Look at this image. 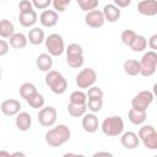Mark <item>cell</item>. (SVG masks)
<instances>
[{"label":"cell","mask_w":157,"mask_h":157,"mask_svg":"<svg viewBox=\"0 0 157 157\" xmlns=\"http://www.w3.org/2000/svg\"><path fill=\"white\" fill-rule=\"evenodd\" d=\"M10 45L15 49H22L27 45V36H25L23 33L18 32V33H13L10 38H9Z\"/></svg>","instance_id":"23"},{"label":"cell","mask_w":157,"mask_h":157,"mask_svg":"<svg viewBox=\"0 0 157 157\" xmlns=\"http://www.w3.org/2000/svg\"><path fill=\"white\" fill-rule=\"evenodd\" d=\"M124 72L129 76H136L140 74V63L136 59H128L123 64Z\"/></svg>","instance_id":"21"},{"label":"cell","mask_w":157,"mask_h":157,"mask_svg":"<svg viewBox=\"0 0 157 157\" xmlns=\"http://www.w3.org/2000/svg\"><path fill=\"white\" fill-rule=\"evenodd\" d=\"M98 4H99L98 0H77V5L81 7L82 11H86V12L96 10Z\"/></svg>","instance_id":"31"},{"label":"cell","mask_w":157,"mask_h":157,"mask_svg":"<svg viewBox=\"0 0 157 157\" xmlns=\"http://www.w3.org/2000/svg\"><path fill=\"white\" fill-rule=\"evenodd\" d=\"M10 50V47H9V43L4 39H0V56H4L9 53Z\"/></svg>","instance_id":"39"},{"label":"cell","mask_w":157,"mask_h":157,"mask_svg":"<svg viewBox=\"0 0 157 157\" xmlns=\"http://www.w3.org/2000/svg\"><path fill=\"white\" fill-rule=\"evenodd\" d=\"M44 80H45V85L55 94H63L67 88V81L59 71L55 70L48 71L45 74Z\"/></svg>","instance_id":"2"},{"label":"cell","mask_w":157,"mask_h":157,"mask_svg":"<svg viewBox=\"0 0 157 157\" xmlns=\"http://www.w3.org/2000/svg\"><path fill=\"white\" fill-rule=\"evenodd\" d=\"M135 37H136V33L132 29H124L121 32V34H120V39H121L123 44H125L128 47L132 43V40L135 39Z\"/></svg>","instance_id":"33"},{"label":"cell","mask_w":157,"mask_h":157,"mask_svg":"<svg viewBox=\"0 0 157 157\" xmlns=\"http://www.w3.org/2000/svg\"><path fill=\"white\" fill-rule=\"evenodd\" d=\"M97 81V72L91 67H85L76 75V86L78 88H90Z\"/></svg>","instance_id":"7"},{"label":"cell","mask_w":157,"mask_h":157,"mask_svg":"<svg viewBox=\"0 0 157 157\" xmlns=\"http://www.w3.org/2000/svg\"><path fill=\"white\" fill-rule=\"evenodd\" d=\"M39 21L44 27H49L50 28V27H54L58 23L59 15L54 10H44L39 16Z\"/></svg>","instance_id":"15"},{"label":"cell","mask_w":157,"mask_h":157,"mask_svg":"<svg viewBox=\"0 0 157 157\" xmlns=\"http://www.w3.org/2000/svg\"><path fill=\"white\" fill-rule=\"evenodd\" d=\"M120 144L126 150H135L139 147L140 140H139L137 134H135L134 131H125L120 136Z\"/></svg>","instance_id":"12"},{"label":"cell","mask_w":157,"mask_h":157,"mask_svg":"<svg viewBox=\"0 0 157 157\" xmlns=\"http://www.w3.org/2000/svg\"><path fill=\"white\" fill-rule=\"evenodd\" d=\"M128 117H129V120L131 124L134 125H141L145 123L146 118H147V112H144V110H136V109H130L129 113H128Z\"/></svg>","instance_id":"22"},{"label":"cell","mask_w":157,"mask_h":157,"mask_svg":"<svg viewBox=\"0 0 157 157\" xmlns=\"http://www.w3.org/2000/svg\"><path fill=\"white\" fill-rule=\"evenodd\" d=\"M18 10H20V13H21V12H27V11L33 10L32 1H29V0H22V1H20V2H18Z\"/></svg>","instance_id":"37"},{"label":"cell","mask_w":157,"mask_h":157,"mask_svg":"<svg viewBox=\"0 0 157 157\" xmlns=\"http://www.w3.org/2000/svg\"><path fill=\"white\" fill-rule=\"evenodd\" d=\"M130 4H131V0H114V5H115L118 9L128 7Z\"/></svg>","instance_id":"40"},{"label":"cell","mask_w":157,"mask_h":157,"mask_svg":"<svg viewBox=\"0 0 157 157\" xmlns=\"http://www.w3.org/2000/svg\"><path fill=\"white\" fill-rule=\"evenodd\" d=\"M153 102V94L150 91H140L134 98L131 99V108L136 110L147 112V108Z\"/></svg>","instance_id":"8"},{"label":"cell","mask_w":157,"mask_h":157,"mask_svg":"<svg viewBox=\"0 0 157 157\" xmlns=\"http://www.w3.org/2000/svg\"><path fill=\"white\" fill-rule=\"evenodd\" d=\"M87 105L86 104H67V112L74 118H80L86 114Z\"/></svg>","instance_id":"27"},{"label":"cell","mask_w":157,"mask_h":157,"mask_svg":"<svg viewBox=\"0 0 157 157\" xmlns=\"http://www.w3.org/2000/svg\"><path fill=\"white\" fill-rule=\"evenodd\" d=\"M15 33V26L10 20H0V37L10 38Z\"/></svg>","instance_id":"25"},{"label":"cell","mask_w":157,"mask_h":157,"mask_svg":"<svg viewBox=\"0 0 157 157\" xmlns=\"http://www.w3.org/2000/svg\"><path fill=\"white\" fill-rule=\"evenodd\" d=\"M139 140L144 144V146L148 150L157 148V132L152 125H144L139 129L137 132Z\"/></svg>","instance_id":"5"},{"label":"cell","mask_w":157,"mask_h":157,"mask_svg":"<svg viewBox=\"0 0 157 157\" xmlns=\"http://www.w3.org/2000/svg\"><path fill=\"white\" fill-rule=\"evenodd\" d=\"M11 155H12V157H26V155L23 152H21V151H16V152H13Z\"/></svg>","instance_id":"45"},{"label":"cell","mask_w":157,"mask_h":157,"mask_svg":"<svg viewBox=\"0 0 157 157\" xmlns=\"http://www.w3.org/2000/svg\"><path fill=\"white\" fill-rule=\"evenodd\" d=\"M38 15L36 12V10H31L27 12H21L18 13V21L23 27H32L34 26V23L37 22Z\"/></svg>","instance_id":"19"},{"label":"cell","mask_w":157,"mask_h":157,"mask_svg":"<svg viewBox=\"0 0 157 157\" xmlns=\"http://www.w3.org/2000/svg\"><path fill=\"white\" fill-rule=\"evenodd\" d=\"M0 81H1V66H0Z\"/></svg>","instance_id":"46"},{"label":"cell","mask_w":157,"mask_h":157,"mask_svg":"<svg viewBox=\"0 0 157 157\" xmlns=\"http://www.w3.org/2000/svg\"><path fill=\"white\" fill-rule=\"evenodd\" d=\"M70 0H54L52 4L54 6V11L55 12H64L66 10V7L70 5Z\"/></svg>","instance_id":"36"},{"label":"cell","mask_w":157,"mask_h":157,"mask_svg":"<svg viewBox=\"0 0 157 157\" xmlns=\"http://www.w3.org/2000/svg\"><path fill=\"white\" fill-rule=\"evenodd\" d=\"M71 131L65 124H59L45 132V142L50 147H60L70 140Z\"/></svg>","instance_id":"1"},{"label":"cell","mask_w":157,"mask_h":157,"mask_svg":"<svg viewBox=\"0 0 157 157\" xmlns=\"http://www.w3.org/2000/svg\"><path fill=\"white\" fill-rule=\"evenodd\" d=\"M139 63H140V75H142L144 77L152 76L157 69V53L152 50L145 53Z\"/></svg>","instance_id":"4"},{"label":"cell","mask_w":157,"mask_h":157,"mask_svg":"<svg viewBox=\"0 0 157 157\" xmlns=\"http://www.w3.org/2000/svg\"><path fill=\"white\" fill-rule=\"evenodd\" d=\"M15 124H16V128L20 131H27L31 128V125H32V118H31L29 113H27V112H20L16 115Z\"/></svg>","instance_id":"17"},{"label":"cell","mask_w":157,"mask_h":157,"mask_svg":"<svg viewBox=\"0 0 157 157\" xmlns=\"http://www.w3.org/2000/svg\"><path fill=\"white\" fill-rule=\"evenodd\" d=\"M63 157H86L83 155H77V153H72V152H67V153H64Z\"/></svg>","instance_id":"43"},{"label":"cell","mask_w":157,"mask_h":157,"mask_svg":"<svg viewBox=\"0 0 157 157\" xmlns=\"http://www.w3.org/2000/svg\"><path fill=\"white\" fill-rule=\"evenodd\" d=\"M0 157H12V155L10 152L5 151V150H1L0 151Z\"/></svg>","instance_id":"44"},{"label":"cell","mask_w":157,"mask_h":157,"mask_svg":"<svg viewBox=\"0 0 157 157\" xmlns=\"http://www.w3.org/2000/svg\"><path fill=\"white\" fill-rule=\"evenodd\" d=\"M44 32L42 28L39 27H33L32 29H29L28 34H27V40L33 44V45H38L44 40Z\"/></svg>","instance_id":"20"},{"label":"cell","mask_w":157,"mask_h":157,"mask_svg":"<svg viewBox=\"0 0 157 157\" xmlns=\"http://www.w3.org/2000/svg\"><path fill=\"white\" fill-rule=\"evenodd\" d=\"M137 11L142 16H155L157 13V1L156 0H142L137 4Z\"/></svg>","instance_id":"13"},{"label":"cell","mask_w":157,"mask_h":157,"mask_svg":"<svg viewBox=\"0 0 157 157\" xmlns=\"http://www.w3.org/2000/svg\"><path fill=\"white\" fill-rule=\"evenodd\" d=\"M70 104H86L87 103V96L83 91H74L70 94Z\"/></svg>","instance_id":"29"},{"label":"cell","mask_w":157,"mask_h":157,"mask_svg":"<svg viewBox=\"0 0 157 157\" xmlns=\"http://www.w3.org/2000/svg\"><path fill=\"white\" fill-rule=\"evenodd\" d=\"M86 105L92 113H97V112H99L102 109L103 101H102V98H90V99H87Z\"/></svg>","instance_id":"32"},{"label":"cell","mask_w":157,"mask_h":157,"mask_svg":"<svg viewBox=\"0 0 157 157\" xmlns=\"http://www.w3.org/2000/svg\"><path fill=\"white\" fill-rule=\"evenodd\" d=\"M0 110L4 115L6 117H13V115H17L21 110V103L20 101L17 99H13V98H10V99H5L1 105H0Z\"/></svg>","instance_id":"11"},{"label":"cell","mask_w":157,"mask_h":157,"mask_svg":"<svg viewBox=\"0 0 157 157\" xmlns=\"http://www.w3.org/2000/svg\"><path fill=\"white\" fill-rule=\"evenodd\" d=\"M36 92H37V87L32 82H23L20 86V96L25 99H27L29 96H32Z\"/></svg>","instance_id":"28"},{"label":"cell","mask_w":157,"mask_h":157,"mask_svg":"<svg viewBox=\"0 0 157 157\" xmlns=\"http://www.w3.org/2000/svg\"><path fill=\"white\" fill-rule=\"evenodd\" d=\"M27 103L29 107L34 108V109H40L44 107V103H45V99H44V96L42 93H39L38 91L36 93H33L32 96H29L27 99Z\"/></svg>","instance_id":"24"},{"label":"cell","mask_w":157,"mask_h":157,"mask_svg":"<svg viewBox=\"0 0 157 157\" xmlns=\"http://www.w3.org/2000/svg\"><path fill=\"white\" fill-rule=\"evenodd\" d=\"M91 157H114V156L108 151H99V152L93 153Z\"/></svg>","instance_id":"42"},{"label":"cell","mask_w":157,"mask_h":157,"mask_svg":"<svg viewBox=\"0 0 157 157\" xmlns=\"http://www.w3.org/2000/svg\"><path fill=\"white\" fill-rule=\"evenodd\" d=\"M105 20L101 10H92L85 16V23L91 28H101Z\"/></svg>","instance_id":"10"},{"label":"cell","mask_w":157,"mask_h":157,"mask_svg":"<svg viewBox=\"0 0 157 157\" xmlns=\"http://www.w3.org/2000/svg\"><path fill=\"white\" fill-rule=\"evenodd\" d=\"M148 47L152 49V52H156L157 49V34H152L148 39Z\"/></svg>","instance_id":"41"},{"label":"cell","mask_w":157,"mask_h":157,"mask_svg":"<svg viewBox=\"0 0 157 157\" xmlns=\"http://www.w3.org/2000/svg\"><path fill=\"white\" fill-rule=\"evenodd\" d=\"M50 4H52L50 0H33V1H32L33 7L39 9V10H45Z\"/></svg>","instance_id":"38"},{"label":"cell","mask_w":157,"mask_h":157,"mask_svg":"<svg viewBox=\"0 0 157 157\" xmlns=\"http://www.w3.org/2000/svg\"><path fill=\"white\" fill-rule=\"evenodd\" d=\"M65 53L66 55H83V49L80 44L71 43L67 45V48H65Z\"/></svg>","instance_id":"34"},{"label":"cell","mask_w":157,"mask_h":157,"mask_svg":"<svg viewBox=\"0 0 157 157\" xmlns=\"http://www.w3.org/2000/svg\"><path fill=\"white\" fill-rule=\"evenodd\" d=\"M102 13L104 16V20L108 21V22H117L119 18H120V9H118L114 4H107L104 5L103 10H102Z\"/></svg>","instance_id":"16"},{"label":"cell","mask_w":157,"mask_h":157,"mask_svg":"<svg viewBox=\"0 0 157 157\" xmlns=\"http://www.w3.org/2000/svg\"><path fill=\"white\" fill-rule=\"evenodd\" d=\"M87 99L90 98H103V91L101 87H97V86H92L87 90Z\"/></svg>","instance_id":"35"},{"label":"cell","mask_w":157,"mask_h":157,"mask_svg":"<svg viewBox=\"0 0 157 157\" xmlns=\"http://www.w3.org/2000/svg\"><path fill=\"white\" fill-rule=\"evenodd\" d=\"M36 65L37 67L40 70V71H44V72H48L52 70L53 67V59L49 54L47 53H42L37 56L36 59Z\"/></svg>","instance_id":"18"},{"label":"cell","mask_w":157,"mask_h":157,"mask_svg":"<svg viewBox=\"0 0 157 157\" xmlns=\"http://www.w3.org/2000/svg\"><path fill=\"white\" fill-rule=\"evenodd\" d=\"M66 63L72 69H78L83 65V55H66Z\"/></svg>","instance_id":"30"},{"label":"cell","mask_w":157,"mask_h":157,"mask_svg":"<svg viewBox=\"0 0 157 157\" xmlns=\"http://www.w3.org/2000/svg\"><path fill=\"white\" fill-rule=\"evenodd\" d=\"M129 47H130V49H131L132 52H135V53L144 52V50L146 49V47H147V39H146L144 36H141V34H136L135 39L132 40V43H131Z\"/></svg>","instance_id":"26"},{"label":"cell","mask_w":157,"mask_h":157,"mask_svg":"<svg viewBox=\"0 0 157 157\" xmlns=\"http://www.w3.org/2000/svg\"><path fill=\"white\" fill-rule=\"evenodd\" d=\"M56 117H58L56 109L50 105L43 107L38 112V121L42 126H45V128L53 126L56 121Z\"/></svg>","instance_id":"9"},{"label":"cell","mask_w":157,"mask_h":157,"mask_svg":"<svg viewBox=\"0 0 157 157\" xmlns=\"http://www.w3.org/2000/svg\"><path fill=\"white\" fill-rule=\"evenodd\" d=\"M101 129L107 136H119L124 131V121L119 115H112L102 121Z\"/></svg>","instance_id":"3"},{"label":"cell","mask_w":157,"mask_h":157,"mask_svg":"<svg viewBox=\"0 0 157 157\" xmlns=\"http://www.w3.org/2000/svg\"><path fill=\"white\" fill-rule=\"evenodd\" d=\"M99 123H98V118L96 117L94 113H86L82 118V128L85 131L87 132H96L98 130Z\"/></svg>","instance_id":"14"},{"label":"cell","mask_w":157,"mask_h":157,"mask_svg":"<svg viewBox=\"0 0 157 157\" xmlns=\"http://www.w3.org/2000/svg\"><path fill=\"white\" fill-rule=\"evenodd\" d=\"M45 48L50 56H59L65 52V43L64 38L58 33L49 34L45 39Z\"/></svg>","instance_id":"6"}]
</instances>
